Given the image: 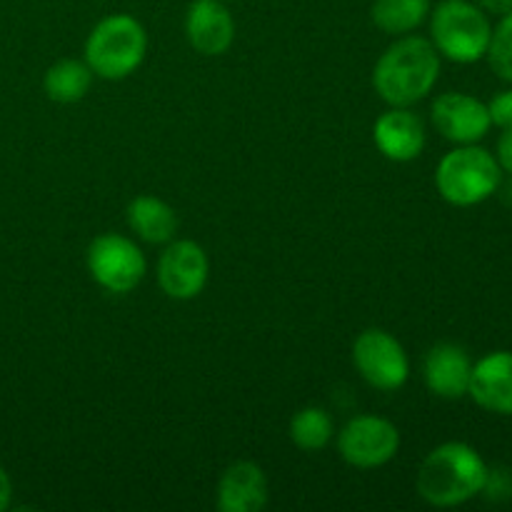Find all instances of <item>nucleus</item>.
<instances>
[{
  "label": "nucleus",
  "instance_id": "ddd939ff",
  "mask_svg": "<svg viewBox=\"0 0 512 512\" xmlns=\"http://www.w3.org/2000/svg\"><path fill=\"white\" fill-rule=\"evenodd\" d=\"M468 395L488 413L512 418V353L495 350L473 363Z\"/></svg>",
  "mask_w": 512,
  "mask_h": 512
},
{
  "label": "nucleus",
  "instance_id": "7ed1b4c3",
  "mask_svg": "<svg viewBox=\"0 0 512 512\" xmlns=\"http://www.w3.org/2000/svg\"><path fill=\"white\" fill-rule=\"evenodd\" d=\"M503 183V168L490 150L473 145H458L443 155L435 170V188L445 203L455 208H473L498 193Z\"/></svg>",
  "mask_w": 512,
  "mask_h": 512
},
{
  "label": "nucleus",
  "instance_id": "dca6fc26",
  "mask_svg": "<svg viewBox=\"0 0 512 512\" xmlns=\"http://www.w3.org/2000/svg\"><path fill=\"white\" fill-rule=\"evenodd\" d=\"M125 218H128V228L133 230L135 238L150 245H168L178 233L175 210L155 195H138L130 200Z\"/></svg>",
  "mask_w": 512,
  "mask_h": 512
},
{
  "label": "nucleus",
  "instance_id": "423d86ee",
  "mask_svg": "<svg viewBox=\"0 0 512 512\" xmlns=\"http://www.w3.org/2000/svg\"><path fill=\"white\" fill-rule=\"evenodd\" d=\"M88 273L103 290L115 295H128L143 283L148 273V260L135 240L118 233L98 235L88 245Z\"/></svg>",
  "mask_w": 512,
  "mask_h": 512
},
{
  "label": "nucleus",
  "instance_id": "4be33fe9",
  "mask_svg": "<svg viewBox=\"0 0 512 512\" xmlns=\"http://www.w3.org/2000/svg\"><path fill=\"white\" fill-rule=\"evenodd\" d=\"M490 123L498 125V128H510L512 125V88L503 90V93L495 95L488 103Z\"/></svg>",
  "mask_w": 512,
  "mask_h": 512
},
{
  "label": "nucleus",
  "instance_id": "9d476101",
  "mask_svg": "<svg viewBox=\"0 0 512 512\" xmlns=\"http://www.w3.org/2000/svg\"><path fill=\"white\" fill-rule=\"evenodd\" d=\"M430 118H433L435 130L455 145L480 143L493 128L488 105L475 95L458 93V90L438 95L430 108Z\"/></svg>",
  "mask_w": 512,
  "mask_h": 512
},
{
  "label": "nucleus",
  "instance_id": "aec40b11",
  "mask_svg": "<svg viewBox=\"0 0 512 512\" xmlns=\"http://www.w3.org/2000/svg\"><path fill=\"white\" fill-rule=\"evenodd\" d=\"M490 68L505 83H512V10L508 15H500V23L493 28L488 45Z\"/></svg>",
  "mask_w": 512,
  "mask_h": 512
},
{
  "label": "nucleus",
  "instance_id": "6ab92c4d",
  "mask_svg": "<svg viewBox=\"0 0 512 512\" xmlns=\"http://www.w3.org/2000/svg\"><path fill=\"white\" fill-rule=\"evenodd\" d=\"M333 435V418L328 415V410L315 408V405L303 408L290 420V440L305 453H318V450L328 448Z\"/></svg>",
  "mask_w": 512,
  "mask_h": 512
},
{
  "label": "nucleus",
  "instance_id": "f257e3e1",
  "mask_svg": "<svg viewBox=\"0 0 512 512\" xmlns=\"http://www.w3.org/2000/svg\"><path fill=\"white\" fill-rule=\"evenodd\" d=\"M440 78V53L428 38L400 35L373 70V88L390 108H410L433 93Z\"/></svg>",
  "mask_w": 512,
  "mask_h": 512
},
{
  "label": "nucleus",
  "instance_id": "f3484780",
  "mask_svg": "<svg viewBox=\"0 0 512 512\" xmlns=\"http://www.w3.org/2000/svg\"><path fill=\"white\" fill-rule=\"evenodd\" d=\"M93 70L85 60L65 58L58 60L55 65H50L48 73H45L43 88L53 103H78L88 95L90 85H93Z\"/></svg>",
  "mask_w": 512,
  "mask_h": 512
},
{
  "label": "nucleus",
  "instance_id": "393cba45",
  "mask_svg": "<svg viewBox=\"0 0 512 512\" xmlns=\"http://www.w3.org/2000/svg\"><path fill=\"white\" fill-rule=\"evenodd\" d=\"M475 3L490 15H508L512 10V0H475Z\"/></svg>",
  "mask_w": 512,
  "mask_h": 512
},
{
  "label": "nucleus",
  "instance_id": "20e7f679",
  "mask_svg": "<svg viewBox=\"0 0 512 512\" xmlns=\"http://www.w3.org/2000/svg\"><path fill=\"white\" fill-rule=\"evenodd\" d=\"M148 33L128 13H113L100 20L85 40V63L98 78L123 80L143 65Z\"/></svg>",
  "mask_w": 512,
  "mask_h": 512
},
{
  "label": "nucleus",
  "instance_id": "a211bd4d",
  "mask_svg": "<svg viewBox=\"0 0 512 512\" xmlns=\"http://www.w3.org/2000/svg\"><path fill=\"white\" fill-rule=\"evenodd\" d=\"M430 0H375L370 18L383 33L410 35L430 18Z\"/></svg>",
  "mask_w": 512,
  "mask_h": 512
},
{
  "label": "nucleus",
  "instance_id": "39448f33",
  "mask_svg": "<svg viewBox=\"0 0 512 512\" xmlns=\"http://www.w3.org/2000/svg\"><path fill=\"white\" fill-rule=\"evenodd\" d=\"M493 35L488 13L470 0H443L430 10V43L453 63L470 65L485 58Z\"/></svg>",
  "mask_w": 512,
  "mask_h": 512
},
{
  "label": "nucleus",
  "instance_id": "1a4fd4ad",
  "mask_svg": "<svg viewBox=\"0 0 512 512\" xmlns=\"http://www.w3.org/2000/svg\"><path fill=\"white\" fill-rule=\"evenodd\" d=\"M210 260L195 240H170L158 260V283L168 298L193 300L208 285Z\"/></svg>",
  "mask_w": 512,
  "mask_h": 512
},
{
  "label": "nucleus",
  "instance_id": "6e6552de",
  "mask_svg": "<svg viewBox=\"0 0 512 512\" xmlns=\"http://www.w3.org/2000/svg\"><path fill=\"white\" fill-rule=\"evenodd\" d=\"M340 458L358 470L388 465L400 450V430L380 415H358L338 435Z\"/></svg>",
  "mask_w": 512,
  "mask_h": 512
},
{
  "label": "nucleus",
  "instance_id": "412c9836",
  "mask_svg": "<svg viewBox=\"0 0 512 512\" xmlns=\"http://www.w3.org/2000/svg\"><path fill=\"white\" fill-rule=\"evenodd\" d=\"M483 493L488 495L490 500H508L512 495V475L510 470L503 468H488V478H485Z\"/></svg>",
  "mask_w": 512,
  "mask_h": 512
},
{
  "label": "nucleus",
  "instance_id": "4468645a",
  "mask_svg": "<svg viewBox=\"0 0 512 512\" xmlns=\"http://www.w3.org/2000/svg\"><path fill=\"white\" fill-rule=\"evenodd\" d=\"M375 145L393 163H410L425 150V125L410 108H390L375 120Z\"/></svg>",
  "mask_w": 512,
  "mask_h": 512
},
{
  "label": "nucleus",
  "instance_id": "2eb2a0df",
  "mask_svg": "<svg viewBox=\"0 0 512 512\" xmlns=\"http://www.w3.org/2000/svg\"><path fill=\"white\" fill-rule=\"evenodd\" d=\"M268 498V478L263 468L250 460L230 465L218 483V508L223 512H260Z\"/></svg>",
  "mask_w": 512,
  "mask_h": 512
},
{
  "label": "nucleus",
  "instance_id": "0eeeda50",
  "mask_svg": "<svg viewBox=\"0 0 512 512\" xmlns=\"http://www.w3.org/2000/svg\"><path fill=\"white\" fill-rule=\"evenodd\" d=\"M353 363L360 378L383 393H395L410 378L408 353L388 330H363L353 345Z\"/></svg>",
  "mask_w": 512,
  "mask_h": 512
},
{
  "label": "nucleus",
  "instance_id": "5701e85b",
  "mask_svg": "<svg viewBox=\"0 0 512 512\" xmlns=\"http://www.w3.org/2000/svg\"><path fill=\"white\" fill-rule=\"evenodd\" d=\"M495 160H498V165L503 168V173L512 175V125L510 128H503V133H500Z\"/></svg>",
  "mask_w": 512,
  "mask_h": 512
},
{
  "label": "nucleus",
  "instance_id": "a878e982",
  "mask_svg": "<svg viewBox=\"0 0 512 512\" xmlns=\"http://www.w3.org/2000/svg\"><path fill=\"white\" fill-rule=\"evenodd\" d=\"M223 3H228V0H223Z\"/></svg>",
  "mask_w": 512,
  "mask_h": 512
},
{
  "label": "nucleus",
  "instance_id": "f03ea898",
  "mask_svg": "<svg viewBox=\"0 0 512 512\" xmlns=\"http://www.w3.org/2000/svg\"><path fill=\"white\" fill-rule=\"evenodd\" d=\"M488 463L468 443H443L428 453L418 470L420 498L433 508H458L483 495Z\"/></svg>",
  "mask_w": 512,
  "mask_h": 512
},
{
  "label": "nucleus",
  "instance_id": "b1692460",
  "mask_svg": "<svg viewBox=\"0 0 512 512\" xmlns=\"http://www.w3.org/2000/svg\"><path fill=\"white\" fill-rule=\"evenodd\" d=\"M10 500H13V483H10V475L0 465V512L8 510Z\"/></svg>",
  "mask_w": 512,
  "mask_h": 512
},
{
  "label": "nucleus",
  "instance_id": "9b49d317",
  "mask_svg": "<svg viewBox=\"0 0 512 512\" xmlns=\"http://www.w3.org/2000/svg\"><path fill=\"white\" fill-rule=\"evenodd\" d=\"M185 38L200 55L228 53L235 40V18L223 0H193L185 13Z\"/></svg>",
  "mask_w": 512,
  "mask_h": 512
},
{
  "label": "nucleus",
  "instance_id": "f8f14e48",
  "mask_svg": "<svg viewBox=\"0 0 512 512\" xmlns=\"http://www.w3.org/2000/svg\"><path fill=\"white\" fill-rule=\"evenodd\" d=\"M473 360L458 343H438L428 350L423 363L425 385L443 400H460L468 395Z\"/></svg>",
  "mask_w": 512,
  "mask_h": 512
}]
</instances>
